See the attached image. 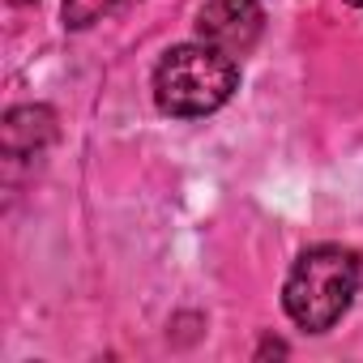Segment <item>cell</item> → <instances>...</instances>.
<instances>
[{
	"mask_svg": "<svg viewBox=\"0 0 363 363\" xmlns=\"http://www.w3.org/2000/svg\"><path fill=\"white\" fill-rule=\"evenodd\" d=\"M359 282H363V265H359V257L350 248H342V244H316L286 274L282 308H286V316L299 329L325 333V329H333L346 316V308L359 295Z\"/></svg>",
	"mask_w": 363,
	"mask_h": 363,
	"instance_id": "obj_1",
	"label": "cell"
},
{
	"mask_svg": "<svg viewBox=\"0 0 363 363\" xmlns=\"http://www.w3.org/2000/svg\"><path fill=\"white\" fill-rule=\"evenodd\" d=\"M240 86V60L210 43H179L154 69V103L167 116L197 120L218 111Z\"/></svg>",
	"mask_w": 363,
	"mask_h": 363,
	"instance_id": "obj_2",
	"label": "cell"
},
{
	"mask_svg": "<svg viewBox=\"0 0 363 363\" xmlns=\"http://www.w3.org/2000/svg\"><path fill=\"white\" fill-rule=\"evenodd\" d=\"M265 30V13L257 0H210L197 13V39L227 52V56H248Z\"/></svg>",
	"mask_w": 363,
	"mask_h": 363,
	"instance_id": "obj_3",
	"label": "cell"
},
{
	"mask_svg": "<svg viewBox=\"0 0 363 363\" xmlns=\"http://www.w3.org/2000/svg\"><path fill=\"white\" fill-rule=\"evenodd\" d=\"M52 137H56V116L48 107H13L5 116V154L13 162L43 154Z\"/></svg>",
	"mask_w": 363,
	"mask_h": 363,
	"instance_id": "obj_4",
	"label": "cell"
},
{
	"mask_svg": "<svg viewBox=\"0 0 363 363\" xmlns=\"http://www.w3.org/2000/svg\"><path fill=\"white\" fill-rule=\"evenodd\" d=\"M137 0H65V26L69 30H90L124 9H133Z\"/></svg>",
	"mask_w": 363,
	"mask_h": 363,
	"instance_id": "obj_5",
	"label": "cell"
},
{
	"mask_svg": "<svg viewBox=\"0 0 363 363\" xmlns=\"http://www.w3.org/2000/svg\"><path fill=\"white\" fill-rule=\"evenodd\" d=\"M350 5H359V9H363V0H350Z\"/></svg>",
	"mask_w": 363,
	"mask_h": 363,
	"instance_id": "obj_6",
	"label": "cell"
}]
</instances>
